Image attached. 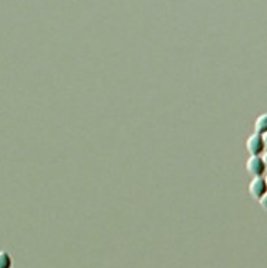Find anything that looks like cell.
Listing matches in <instances>:
<instances>
[{
  "instance_id": "obj_1",
  "label": "cell",
  "mask_w": 267,
  "mask_h": 268,
  "mask_svg": "<svg viewBox=\"0 0 267 268\" xmlns=\"http://www.w3.org/2000/svg\"><path fill=\"white\" fill-rule=\"evenodd\" d=\"M246 149L250 153V156H261V153L266 149L264 136L259 134H253L246 141Z\"/></svg>"
},
{
  "instance_id": "obj_2",
  "label": "cell",
  "mask_w": 267,
  "mask_h": 268,
  "mask_svg": "<svg viewBox=\"0 0 267 268\" xmlns=\"http://www.w3.org/2000/svg\"><path fill=\"white\" fill-rule=\"evenodd\" d=\"M246 169L253 178H260L266 172V162L261 156H250L246 162Z\"/></svg>"
},
{
  "instance_id": "obj_3",
  "label": "cell",
  "mask_w": 267,
  "mask_h": 268,
  "mask_svg": "<svg viewBox=\"0 0 267 268\" xmlns=\"http://www.w3.org/2000/svg\"><path fill=\"white\" fill-rule=\"evenodd\" d=\"M249 193L254 200H260L261 197H264L267 193L266 180L263 176L260 178H253L250 185H249Z\"/></svg>"
},
{
  "instance_id": "obj_4",
  "label": "cell",
  "mask_w": 267,
  "mask_h": 268,
  "mask_svg": "<svg viewBox=\"0 0 267 268\" xmlns=\"http://www.w3.org/2000/svg\"><path fill=\"white\" fill-rule=\"evenodd\" d=\"M267 131V118L266 115H260L254 121V134L264 135Z\"/></svg>"
},
{
  "instance_id": "obj_5",
  "label": "cell",
  "mask_w": 267,
  "mask_h": 268,
  "mask_svg": "<svg viewBox=\"0 0 267 268\" xmlns=\"http://www.w3.org/2000/svg\"><path fill=\"white\" fill-rule=\"evenodd\" d=\"M13 260L8 251H0V268H12Z\"/></svg>"
}]
</instances>
